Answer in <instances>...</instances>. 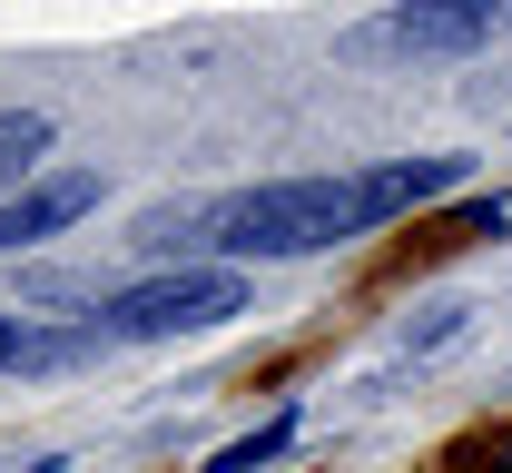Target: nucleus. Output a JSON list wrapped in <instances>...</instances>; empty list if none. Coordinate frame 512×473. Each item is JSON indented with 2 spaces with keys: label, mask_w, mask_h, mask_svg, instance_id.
<instances>
[{
  "label": "nucleus",
  "mask_w": 512,
  "mask_h": 473,
  "mask_svg": "<svg viewBox=\"0 0 512 473\" xmlns=\"http://www.w3.org/2000/svg\"><path fill=\"white\" fill-rule=\"evenodd\" d=\"M463 178V158H384V168H335V178H266L207 207L197 247L217 267H276V257H325L345 237H375L394 217L434 207Z\"/></svg>",
  "instance_id": "f257e3e1"
},
{
  "label": "nucleus",
  "mask_w": 512,
  "mask_h": 473,
  "mask_svg": "<svg viewBox=\"0 0 512 473\" xmlns=\"http://www.w3.org/2000/svg\"><path fill=\"white\" fill-rule=\"evenodd\" d=\"M247 267H168V276H138L119 296H99V345H168V336H207L227 316H247Z\"/></svg>",
  "instance_id": "f03ea898"
},
{
  "label": "nucleus",
  "mask_w": 512,
  "mask_h": 473,
  "mask_svg": "<svg viewBox=\"0 0 512 473\" xmlns=\"http://www.w3.org/2000/svg\"><path fill=\"white\" fill-rule=\"evenodd\" d=\"M512 30V0H394L365 30H345L355 60H473Z\"/></svg>",
  "instance_id": "7ed1b4c3"
},
{
  "label": "nucleus",
  "mask_w": 512,
  "mask_h": 473,
  "mask_svg": "<svg viewBox=\"0 0 512 473\" xmlns=\"http://www.w3.org/2000/svg\"><path fill=\"white\" fill-rule=\"evenodd\" d=\"M99 198H109V188H99V168H40L30 188H10V198H0V257H20V247H40V237L79 227Z\"/></svg>",
  "instance_id": "20e7f679"
},
{
  "label": "nucleus",
  "mask_w": 512,
  "mask_h": 473,
  "mask_svg": "<svg viewBox=\"0 0 512 473\" xmlns=\"http://www.w3.org/2000/svg\"><path fill=\"white\" fill-rule=\"evenodd\" d=\"M99 355V326H50L30 306H0V375H69Z\"/></svg>",
  "instance_id": "39448f33"
},
{
  "label": "nucleus",
  "mask_w": 512,
  "mask_h": 473,
  "mask_svg": "<svg viewBox=\"0 0 512 473\" xmlns=\"http://www.w3.org/2000/svg\"><path fill=\"white\" fill-rule=\"evenodd\" d=\"M463 316H473V306H424V326H404V336L384 345L375 365H365V375H355V395H384V385H394V375H404V365H424V355H434V345H453V336H463Z\"/></svg>",
  "instance_id": "423d86ee"
},
{
  "label": "nucleus",
  "mask_w": 512,
  "mask_h": 473,
  "mask_svg": "<svg viewBox=\"0 0 512 473\" xmlns=\"http://www.w3.org/2000/svg\"><path fill=\"white\" fill-rule=\"evenodd\" d=\"M40 158H50V119H40V109H0V198L30 188Z\"/></svg>",
  "instance_id": "0eeeda50"
},
{
  "label": "nucleus",
  "mask_w": 512,
  "mask_h": 473,
  "mask_svg": "<svg viewBox=\"0 0 512 473\" xmlns=\"http://www.w3.org/2000/svg\"><path fill=\"white\" fill-rule=\"evenodd\" d=\"M286 444H296V405H276L266 424H256V434H237L227 454H207V473H256V464H276Z\"/></svg>",
  "instance_id": "6e6552de"
},
{
  "label": "nucleus",
  "mask_w": 512,
  "mask_h": 473,
  "mask_svg": "<svg viewBox=\"0 0 512 473\" xmlns=\"http://www.w3.org/2000/svg\"><path fill=\"white\" fill-rule=\"evenodd\" d=\"M483 237H512V188H503V198H473L444 237H434V247H483Z\"/></svg>",
  "instance_id": "1a4fd4ad"
},
{
  "label": "nucleus",
  "mask_w": 512,
  "mask_h": 473,
  "mask_svg": "<svg viewBox=\"0 0 512 473\" xmlns=\"http://www.w3.org/2000/svg\"><path fill=\"white\" fill-rule=\"evenodd\" d=\"M483 464H503V473H512V424L493 434V444H483Z\"/></svg>",
  "instance_id": "9d476101"
},
{
  "label": "nucleus",
  "mask_w": 512,
  "mask_h": 473,
  "mask_svg": "<svg viewBox=\"0 0 512 473\" xmlns=\"http://www.w3.org/2000/svg\"><path fill=\"white\" fill-rule=\"evenodd\" d=\"M20 473H60V454H40V464H20Z\"/></svg>",
  "instance_id": "9b49d317"
}]
</instances>
